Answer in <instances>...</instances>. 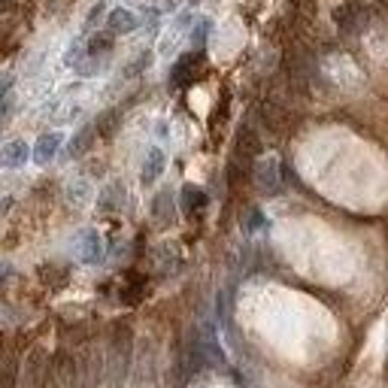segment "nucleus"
<instances>
[{
  "mask_svg": "<svg viewBox=\"0 0 388 388\" xmlns=\"http://www.w3.org/2000/svg\"><path fill=\"white\" fill-rule=\"evenodd\" d=\"M140 25H142V19L131 10V6H116V10L107 15V30H113V34H133Z\"/></svg>",
  "mask_w": 388,
  "mask_h": 388,
  "instance_id": "f257e3e1",
  "label": "nucleus"
},
{
  "mask_svg": "<svg viewBox=\"0 0 388 388\" xmlns=\"http://www.w3.org/2000/svg\"><path fill=\"white\" fill-rule=\"evenodd\" d=\"M61 142H64V133H58V131H52V133H43V137L37 140V149H34V161L37 164H49L55 152L61 149Z\"/></svg>",
  "mask_w": 388,
  "mask_h": 388,
  "instance_id": "f03ea898",
  "label": "nucleus"
},
{
  "mask_svg": "<svg viewBox=\"0 0 388 388\" xmlns=\"http://www.w3.org/2000/svg\"><path fill=\"white\" fill-rule=\"evenodd\" d=\"M25 161H28V142L12 140L10 146L3 149V164H6V167H21Z\"/></svg>",
  "mask_w": 388,
  "mask_h": 388,
  "instance_id": "7ed1b4c3",
  "label": "nucleus"
},
{
  "mask_svg": "<svg viewBox=\"0 0 388 388\" xmlns=\"http://www.w3.org/2000/svg\"><path fill=\"white\" fill-rule=\"evenodd\" d=\"M161 170H164V155H161V149H152L146 167H142V182H155Z\"/></svg>",
  "mask_w": 388,
  "mask_h": 388,
  "instance_id": "20e7f679",
  "label": "nucleus"
},
{
  "mask_svg": "<svg viewBox=\"0 0 388 388\" xmlns=\"http://www.w3.org/2000/svg\"><path fill=\"white\" fill-rule=\"evenodd\" d=\"M203 203H207V194L201 192V188H185V210L188 212H201L203 210Z\"/></svg>",
  "mask_w": 388,
  "mask_h": 388,
  "instance_id": "39448f33",
  "label": "nucleus"
},
{
  "mask_svg": "<svg viewBox=\"0 0 388 388\" xmlns=\"http://www.w3.org/2000/svg\"><path fill=\"white\" fill-rule=\"evenodd\" d=\"M188 3H192V6H197V3H201V0H188Z\"/></svg>",
  "mask_w": 388,
  "mask_h": 388,
  "instance_id": "423d86ee",
  "label": "nucleus"
}]
</instances>
